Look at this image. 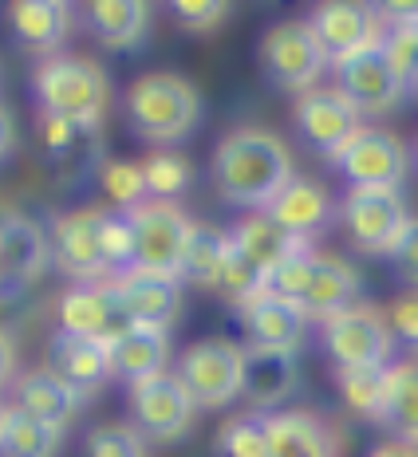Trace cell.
I'll list each match as a JSON object with an SVG mask.
<instances>
[{
  "label": "cell",
  "instance_id": "cell-1",
  "mask_svg": "<svg viewBox=\"0 0 418 457\" xmlns=\"http://www.w3.org/2000/svg\"><path fill=\"white\" fill-rule=\"evenodd\" d=\"M292 178V154L272 130H230L213 150V182L222 197L249 213H264Z\"/></svg>",
  "mask_w": 418,
  "mask_h": 457
},
{
  "label": "cell",
  "instance_id": "cell-2",
  "mask_svg": "<svg viewBox=\"0 0 418 457\" xmlns=\"http://www.w3.org/2000/svg\"><path fill=\"white\" fill-rule=\"evenodd\" d=\"M32 91L47 119H63L83 130L99 127L111 103L107 71L88 55H52V60H44L32 71Z\"/></svg>",
  "mask_w": 418,
  "mask_h": 457
},
{
  "label": "cell",
  "instance_id": "cell-3",
  "mask_svg": "<svg viewBox=\"0 0 418 457\" xmlns=\"http://www.w3.org/2000/svg\"><path fill=\"white\" fill-rule=\"evenodd\" d=\"M269 288L277 296L292 300L308 320L324 323L339 312L355 308V292H359V272L351 269L347 261L316 249H304L297 256L280 264L277 272L269 276Z\"/></svg>",
  "mask_w": 418,
  "mask_h": 457
},
{
  "label": "cell",
  "instance_id": "cell-4",
  "mask_svg": "<svg viewBox=\"0 0 418 457\" xmlns=\"http://www.w3.org/2000/svg\"><path fill=\"white\" fill-rule=\"evenodd\" d=\"M127 119L146 142H182L202 119V95L182 75H138L127 87Z\"/></svg>",
  "mask_w": 418,
  "mask_h": 457
},
{
  "label": "cell",
  "instance_id": "cell-5",
  "mask_svg": "<svg viewBox=\"0 0 418 457\" xmlns=\"http://www.w3.org/2000/svg\"><path fill=\"white\" fill-rule=\"evenodd\" d=\"M111 209L88 205L52 221V264L75 284L115 280L119 269L111 261Z\"/></svg>",
  "mask_w": 418,
  "mask_h": 457
},
{
  "label": "cell",
  "instance_id": "cell-6",
  "mask_svg": "<svg viewBox=\"0 0 418 457\" xmlns=\"http://www.w3.org/2000/svg\"><path fill=\"white\" fill-rule=\"evenodd\" d=\"M178 378L197 411H222L245 390V347L230 336L194 339L178 355Z\"/></svg>",
  "mask_w": 418,
  "mask_h": 457
},
{
  "label": "cell",
  "instance_id": "cell-7",
  "mask_svg": "<svg viewBox=\"0 0 418 457\" xmlns=\"http://www.w3.org/2000/svg\"><path fill=\"white\" fill-rule=\"evenodd\" d=\"M261 68L280 91H292L300 99L320 87V75L331 63L308 21H280L261 36Z\"/></svg>",
  "mask_w": 418,
  "mask_h": 457
},
{
  "label": "cell",
  "instance_id": "cell-8",
  "mask_svg": "<svg viewBox=\"0 0 418 457\" xmlns=\"http://www.w3.org/2000/svg\"><path fill=\"white\" fill-rule=\"evenodd\" d=\"M320 347L336 363V370H359V367H391L395 336L387 312L375 308H347L339 316L320 323Z\"/></svg>",
  "mask_w": 418,
  "mask_h": 457
},
{
  "label": "cell",
  "instance_id": "cell-9",
  "mask_svg": "<svg viewBox=\"0 0 418 457\" xmlns=\"http://www.w3.org/2000/svg\"><path fill=\"white\" fill-rule=\"evenodd\" d=\"M127 403L130 418H135V430L150 442H178L189 426H194V398L182 386V378L174 370H163L155 378H142V383L127 386Z\"/></svg>",
  "mask_w": 418,
  "mask_h": 457
},
{
  "label": "cell",
  "instance_id": "cell-10",
  "mask_svg": "<svg viewBox=\"0 0 418 457\" xmlns=\"http://www.w3.org/2000/svg\"><path fill=\"white\" fill-rule=\"evenodd\" d=\"M52 264V237L21 209H0V300L21 296Z\"/></svg>",
  "mask_w": 418,
  "mask_h": 457
},
{
  "label": "cell",
  "instance_id": "cell-11",
  "mask_svg": "<svg viewBox=\"0 0 418 457\" xmlns=\"http://www.w3.org/2000/svg\"><path fill=\"white\" fill-rule=\"evenodd\" d=\"M406 225H411V213L398 189H347L344 228L359 253L391 256Z\"/></svg>",
  "mask_w": 418,
  "mask_h": 457
},
{
  "label": "cell",
  "instance_id": "cell-12",
  "mask_svg": "<svg viewBox=\"0 0 418 457\" xmlns=\"http://www.w3.org/2000/svg\"><path fill=\"white\" fill-rule=\"evenodd\" d=\"M339 174L351 182V189H398L406 182L411 154L403 138L383 127H364L347 142V150L336 158Z\"/></svg>",
  "mask_w": 418,
  "mask_h": 457
},
{
  "label": "cell",
  "instance_id": "cell-13",
  "mask_svg": "<svg viewBox=\"0 0 418 457\" xmlns=\"http://www.w3.org/2000/svg\"><path fill=\"white\" fill-rule=\"evenodd\" d=\"M292 122H297L300 138L331 162L344 154L347 142L364 130V114L351 107V99L339 95L336 87H316L300 95L297 107H292Z\"/></svg>",
  "mask_w": 418,
  "mask_h": 457
},
{
  "label": "cell",
  "instance_id": "cell-14",
  "mask_svg": "<svg viewBox=\"0 0 418 457\" xmlns=\"http://www.w3.org/2000/svg\"><path fill=\"white\" fill-rule=\"evenodd\" d=\"M130 225H135V269L178 276L182 249L189 237V217L178 209V202H155L130 209Z\"/></svg>",
  "mask_w": 418,
  "mask_h": 457
},
{
  "label": "cell",
  "instance_id": "cell-15",
  "mask_svg": "<svg viewBox=\"0 0 418 457\" xmlns=\"http://www.w3.org/2000/svg\"><path fill=\"white\" fill-rule=\"evenodd\" d=\"M308 24L316 28L331 68L351 60V55L367 52V47H379L383 44V32H387L379 8L359 4V0H324V4H316V12L308 16Z\"/></svg>",
  "mask_w": 418,
  "mask_h": 457
},
{
  "label": "cell",
  "instance_id": "cell-16",
  "mask_svg": "<svg viewBox=\"0 0 418 457\" xmlns=\"http://www.w3.org/2000/svg\"><path fill=\"white\" fill-rule=\"evenodd\" d=\"M336 91L347 95L359 114H387L406 99L411 87L387 63L383 47H367V52L336 63Z\"/></svg>",
  "mask_w": 418,
  "mask_h": 457
},
{
  "label": "cell",
  "instance_id": "cell-17",
  "mask_svg": "<svg viewBox=\"0 0 418 457\" xmlns=\"http://www.w3.org/2000/svg\"><path fill=\"white\" fill-rule=\"evenodd\" d=\"M241 336L245 347L253 351H280V355H297L308 339V316L292 300L277 296L272 288H264L261 296H253L241 312Z\"/></svg>",
  "mask_w": 418,
  "mask_h": 457
},
{
  "label": "cell",
  "instance_id": "cell-18",
  "mask_svg": "<svg viewBox=\"0 0 418 457\" xmlns=\"http://www.w3.org/2000/svg\"><path fill=\"white\" fill-rule=\"evenodd\" d=\"M130 328V316L119 300L115 280L103 284H75L71 292H63L60 300V331L71 336H88V339H119Z\"/></svg>",
  "mask_w": 418,
  "mask_h": 457
},
{
  "label": "cell",
  "instance_id": "cell-19",
  "mask_svg": "<svg viewBox=\"0 0 418 457\" xmlns=\"http://www.w3.org/2000/svg\"><path fill=\"white\" fill-rule=\"evenodd\" d=\"M115 288L130 323H138V328L166 331L178 320V312H182V280L178 276L127 269L122 276H115Z\"/></svg>",
  "mask_w": 418,
  "mask_h": 457
},
{
  "label": "cell",
  "instance_id": "cell-20",
  "mask_svg": "<svg viewBox=\"0 0 418 457\" xmlns=\"http://www.w3.org/2000/svg\"><path fill=\"white\" fill-rule=\"evenodd\" d=\"M47 370H55L79 395H91L111 378V347L103 339L55 331L52 343H47Z\"/></svg>",
  "mask_w": 418,
  "mask_h": 457
},
{
  "label": "cell",
  "instance_id": "cell-21",
  "mask_svg": "<svg viewBox=\"0 0 418 457\" xmlns=\"http://www.w3.org/2000/svg\"><path fill=\"white\" fill-rule=\"evenodd\" d=\"M230 241H233V249L241 253L256 272H264V276L277 272L280 264L288 261V256L312 249V241H300V237L284 233V228L272 221L269 213H249V217H241V221L230 228Z\"/></svg>",
  "mask_w": 418,
  "mask_h": 457
},
{
  "label": "cell",
  "instance_id": "cell-22",
  "mask_svg": "<svg viewBox=\"0 0 418 457\" xmlns=\"http://www.w3.org/2000/svg\"><path fill=\"white\" fill-rule=\"evenodd\" d=\"M8 28H13L16 44L32 55H47L52 60L60 44L68 40L71 12L60 0H13L8 4Z\"/></svg>",
  "mask_w": 418,
  "mask_h": 457
},
{
  "label": "cell",
  "instance_id": "cell-23",
  "mask_svg": "<svg viewBox=\"0 0 418 457\" xmlns=\"http://www.w3.org/2000/svg\"><path fill=\"white\" fill-rule=\"evenodd\" d=\"M297 383H300L297 355L245 347V390L241 395L253 403L256 414H277L284 406V398L297 390Z\"/></svg>",
  "mask_w": 418,
  "mask_h": 457
},
{
  "label": "cell",
  "instance_id": "cell-24",
  "mask_svg": "<svg viewBox=\"0 0 418 457\" xmlns=\"http://www.w3.org/2000/svg\"><path fill=\"white\" fill-rule=\"evenodd\" d=\"M264 213H269L284 233L300 237V241H312V237L324 233V225L331 221V194L320 182H312V178H292Z\"/></svg>",
  "mask_w": 418,
  "mask_h": 457
},
{
  "label": "cell",
  "instance_id": "cell-25",
  "mask_svg": "<svg viewBox=\"0 0 418 457\" xmlns=\"http://www.w3.org/2000/svg\"><path fill=\"white\" fill-rule=\"evenodd\" d=\"M111 347V375L122 378L127 386L142 383V378H155L170 367V339L166 331L155 328H138L130 323L119 339L107 343Z\"/></svg>",
  "mask_w": 418,
  "mask_h": 457
},
{
  "label": "cell",
  "instance_id": "cell-26",
  "mask_svg": "<svg viewBox=\"0 0 418 457\" xmlns=\"http://www.w3.org/2000/svg\"><path fill=\"white\" fill-rule=\"evenodd\" d=\"M16 406H24V411L36 414L40 422L63 430V426L79 414L83 395L71 383H63L55 370L36 367V370H24V375L16 378Z\"/></svg>",
  "mask_w": 418,
  "mask_h": 457
},
{
  "label": "cell",
  "instance_id": "cell-27",
  "mask_svg": "<svg viewBox=\"0 0 418 457\" xmlns=\"http://www.w3.org/2000/svg\"><path fill=\"white\" fill-rule=\"evenodd\" d=\"M264 426H269V457H336L328 426L308 411L264 414Z\"/></svg>",
  "mask_w": 418,
  "mask_h": 457
},
{
  "label": "cell",
  "instance_id": "cell-28",
  "mask_svg": "<svg viewBox=\"0 0 418 457\" xmlns=\"http://www.w3.org/2000/svg\"><path fill=\"white\" fill-rule=\"evenodd\" d=\"M379 426H387L398 442L418 445V359H403V363L387 367Z\"/></svg>",
  "mask_w": 418,
  "mask_h": 457
},
{
  "label": "cell",
  "instance_id": "cell-29",
  "mask_svg": "<svg viewBox=\"0 0 418 457\" xmlns=\"http://www.w3.org/2000/svg\"><path fill=\"white\" fill-rule=\"evenodd\" d=\"M88 21L103 47L122 52V47H135L146 36L150 4H142V0H95L88 8Z\"/></svg>",
  "mask_w": 418,
  "mask_h": 457
},
{
  "label": "cell",
  "instance_id": "cell-30",
  "mask_svg": "<svg viewBox=\"0 0 418 457\" xmlns=\"http://www.w3.org/2000/svg\"><path fill=\"white\" fill-rule=\"evenodd\" d=\"M60 437L63 430L40 422L24 406H4V422H0V453L4 457H55Z\"/></svg>",
  "mask_w": 418,
  "mask_h": 457
},
{
  "label": "cell",
  "instance_id": "cell-31",
  "mask_svg": "<svg viewBox=\"0 0 418 457\" xmlns=\"http://www.w3.org/2000/svg\"><path fill=\"white\" fill-rule=\"evenodd\" d=\"M225 253H230V233L194 221L186 237V249H182V264H178V280L197 284V288H213Z\"/></svg>",
  "mask_w": 418,
  "mask_h": 457
},
{
  "label": "cell",
  "instance_id": "cell-32",
  "mask_svg": "<svg viewBox=\"0 0 418 457\" xmlns=\"http://www.w3.org/2000/svg\"><path fill=\"white\" fill-rule=\"evenodd\" d=\"M336 383H339V395H344L347 411L379 422V414H383V390H387V367L336 370Z\"/></svg>",
  "mask_w": 418,
  "mask_h": 457
},
{
  "label": "cell",
  "instance_id": "cell-33",
  "mask_svg": "<svg viewBox=\"0 0 418 457\" xmlns=\"http://www.w3.org/2000/svg\"><path fill=\"white\" fill-rule=\"evenodd\" d=\"M142 174H146V189L155 202H174L194 182V166L170 150H155L150 158H142Z\"/></svg>",
  "mask_w": 418,
  "mask_h": 457
},
{
  "label": "cell",
  "instance_id": "cell-34",
  "mask_svg": "<svg viewBox=\"0 0 418 457\" xmlns=\"http://www.w3.org/2000/svg\"><path fill=\"white\" fill-rule=\"evenodd\" d=\"M217 453L222 457H269V426L264 414H237L217 430Z\"/></svg>",
  "mask_w": 418,
  "mask_h": 457
},
{
  "label": "cell",
  "instance_id": "cell-35",
  "mask_svg": "<svg viewBox=\"0 0 418 457\" xmlns=\"http://www.w3.org/2000/svg\"><path fill=\"white\" fill-rule=\"evenodd\" d=\"M99 186H103V194L115 202V209H122V213H130V209H138V205L150 202L142 162H103Z\"/></svg>",
  "mask_w": 418,
  "mask_h": 457
},
{
  "label": "cell",
  "instance_id": "cell-36",
  "mask_svg": "<svg viewBox=\"0 0 418 457\" xmlns=\"http://www.w3.org/2000/svg\"><path fill=\"white\" fill-rule=\"evenodd\" d=\"M217 292H222L225 300L233 303L237 312L245 308L253 296H261L264 288H269V276L264 272H256L249 261H245L241 253L233 249V241H230V253H225V261H222V272H217V284H213Z\"/></svg>",
  "mask_w": 418,
  "mask_h": 457
},
{
  "label": "cell",
  "instance_id": "cell-37",
  "mask_svg": "<svg viewBox=\"0 0 418 457\" xmlns=\"http://www.w3.org/2000/svg\"><path fill=\"white\" fill-rule=\"evenodd\" d=\"M383 55L395 68V75L414 91L418 83V24H395L383 32Z\"/></svg>",
  "mask_w": 418,
  "mask_h": 457
},
{
  "label": "cell",
  "instance_id": "cell-38",
  "mask_svg": "<svg viewBox=\"0 0 418 457\" xmlns=\"http://www.w3.org/2000/svg\"><path fill=\"white\" fill-rule=\"evenodd\" d=\"M88 457H146V437L127 422L95 426L88 434Z\"/></svg>",
  "mask_w": 418,
  "mask_h": 457
},
{
  "label": "cell",
  "instance_id": "cell-39",
  "mask_svg": "<svg viewBox=\"0 0 418 457\" xmlns=\"http://www.w3.org/2000/svg\"><path fill=\"white\" fill-rule=\"evenodd\" d=\"M170 12H174V21L182 24L186 32H213V28L230 16V4H225V0H174Z\"/></svg>",
  "mask_w": 418,
  "mask_h": 457
},
{
  "label": "cell",
  "instance_id": "cell-40",
  "mask_svg": "<svg viewBox=\"0 0 418 457\" xmlns=\"http://www.w3.org/2000/svg\"><path fill=\"white\" fill-rule=\"evenodd\" d=\"M387 323H391V336L398 343L418 351V292H403V296L387 308Z\"/></svg>",
  "mask_w": 418,
  "mask_h": 457
},
{
  "label": "cell",
  "instance_id": "cell-41",
  "mask_svg": "<svg viewBox=\"0 0 418 457\" xmlns=\"http://www.w3.org/2000/svg\"><path fill=\"white\" fill-rule=\"evenodd\" d=\"M391 264H395L398 280H403L411 292H418V217H411L406 233L398 237V245L391 249Z\"/></svg>",
  "mask_w": 418,
  "mask_h": 457
},
{
  "label": "cell",
  "instance_id": "cell-42",
  "mask_svg": "<svg viewBox=\"0 0 418 457\" xmlns=\"http://www.w3.org/2000/svg\"><path fill=\"white\" fill-rule=\"evenodd\" d=\"M44 142H47V150H52L55 158H68L75 146H79L83 138L91 135V130H83V127H71V122H63V119H47L44 114Z\"/></svg>",
  "mask_w": 418,
  "mask_h": 457
},
{
  "label": "cell",
  "instance_id": "cell-43",
  "mask_svg": "<svg viewBox=\"0 0 418 457\" xmlns=\"http://www.w3.org/2000/svg\"><path fill=\"white\" fill-rule=\"evenodd\" d=\"M379 16H383L387 28H395V24H418V0H414V4H406V0L379 4Z\"/></svg>",
  "mask_w": 418,
  "mask_h": 457
},
{
  "label": "cell",
  "instance_id": "cell-44",
  "mask_svg": "<svg viewBox=\"0 0 418 457\" xmlns=\"http://www.w3.org/2000/svg\"><path fill=\"white\" fill-rule=\"evenodd\" d=\"M16 375V343L0 328V386H8V378Z\"/></svg>",
  "mask_w": 418,
  "mask_h": 457
},
{
  "label": "cell",
  "instance_id": "cell-45",
  "mask_svg": "<svg viewBox=\"0 0 418 457\" xmlns=\"http://www.w3.org/2000/svg\"><path fill=\"white\" fill-rule=\"evenodd\" d=\"M367 457H418V445L398 442V437H387V442H379Z\"/></svg>",
  "mask_w": 418,
  "mask_h": 457
},
{
  "label": "cell",
  "instance_id": "cell-46",
  "mask_svg": "<svg viewBox=\"0 0 418 457\" xmlns=\"http://www.w3.org/2000/svg\"><path fill=\"white\" fill-rule=\"evenodd\" d=\"M13 138H16V127H13V114L8 107H0V158L13 150Z\"/></svg>",
  "mask_w": 418,
  "mask_h": 457
},
{
  "label": "cell",
  "instance_id": "cell-47",
  "mask_svg": "<svg viewBox=\"0 0 418 457\" xmlns=\"http://www.w3.org/2000/svg\"><path fill=\"white\" fill-rule=\"evenodd\" d=\"M0 422H4V403H0Z\"/></svg>",
  "mask_w": 418,
  "mask_h": 457
},
{
  "label": "cell",
  "instance_id": "cell-48",
  "mask_svg": "<svg viewBox=\"0 0 418 457\" xmlns=\"http://www.w3.org/2000/svg\"><path fill=\"white\" fill-rule=\"evenodd\" d=\"M414 91H418V83H414Z\"/></svg>",
  "mask_w": 418,
  "mask_h": 457
},
{
  "label": "cell",
  "instance_id": "cell-49",
  "mask_svg": "<svg viewBox=\"0 0 418 457\" xmlns=\"http://www.w3.org/2000/svg\"><path fill=\"white\" fill-rule=\"evenodd\" d=\"M414 154H418V146H414Z\"/></svg>",
  "mask_w": 418,
  "mask_h": 457
},
{
  "label": "cell",
  "instance_id": "cell-50",
  "mask_svg": "<svg viewBox=\"0 0 418 457\" xmlns=\"http://www.w3.org/2000/svg\"><path fill=\"white\" fill-rule=\"evenodd\" d=\"M0 457H4V453H0Z\"/></svg>",
  "mask_w": 418,
  "mask_h": 457
}]
</instances>
